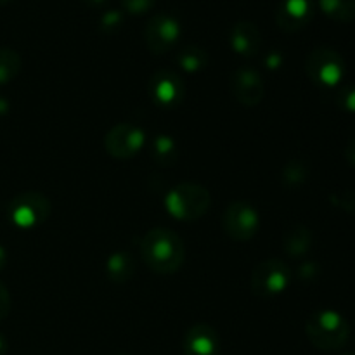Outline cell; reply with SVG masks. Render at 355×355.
<instances>
[{"label":"cell","mask_w":355,"mask_h":355,"mask_svg":"<svg viewBox=\"0 0 355 355\" xmlns=\"http://www.w3.org/2000/svg\"><path fill=\"white\" fill-rule=\"evenodd\" d=\"M141 255L146 266L156 274L168 276L177 272L186 260V246L172 229H153L142 238Z\"/></svg>","instance_id":"obj_1"},{"label":"cell","mask_w":355,"mask_h":355,"mask_svg":"<svg viewBox=\"0 0 355 355\" xmlns=\"http://www.w3.org/2000/svg\"><path fill=\"white\" fill-rule=\"evenodd\" d=\"M305 333L315 349L333 352V350H340L347 343L350 326L338 312L321 311L307 319Z\"/></svg>","instance_id":"obj_2"},{"label":"cell","mask_w":355,"mask_h":355,"mask_svg":"<svg viewBox=\"0 0 355 355\" xmlns=\"http://www.w3.org/2000/svg\"><path fill=\"white\" fill-rule=\"evenodd\" d=\"M166 210L172 217L182 222H193L210 210V193L198 184H179L165 198Z\"/></svg>","instance_id":"obj_3"},{"label":"cell","mask_w":355,"mask_h":355,"mask_svg":"<svg viewBox=\"0 0 355 355\" xmlns=\"http://www.w3.org/2000/svg\"><path fill=\"white\" fill-rule=\"evenodd\" d=\"M305 71L314 83L321 87H336L345 75V62L336 51L319 47L309 54Z\"/></svg>","instance_id":"obj_4"},{"label":"cell","mask_w":355,"mask_h":355,"mask_svg":"<svg viewBox=\"0 0 355 355\" xmlns=\"http://www.w3.org/2000/svg\"><path fill=\"white\" fill-rule=\"evenodd\" d=\"M51 215V201L40 193H23L9 205V217L17 227L30 229L44 224Z\"/></svg>","instance_id":"obj_5"},{"label":"cell","mask_w":355,"mask_h":355,"mask_svg":"<svg viewBox=\"0 0 355 355\" xmlns=\"http://www.w3.org/2000/svg\"><path fill=\"white\" fill-rule=\"evenodd\" d=\"M290 283V269L277 259L263 260L255 267L252 274L253 293L262 298L276 297L283 293Z\"/></svg>","instance_id":"obj_6"},{"label":"cell","mask_w":355,"mask_h":355,"mask_svg":"<svg viewBox=\"0 0 355 355\" xmlns=\"http://www.w3.org/2000/svg\"><path fill=\"white\" fill-rule=\"evenodd\" d=\"M222 225L229 238L236 241H248L257 234L260 225L259 214L246 203H231L224 211Z\"/></svg>","instance_id":"obj_7"},{"label":"cell","mask_w":355,"mask_h":355,"mask_svg":"<svg viewBox=\"0 0 355 355\" xmlns=\"http://www.w3.org/2000/svg\"><path fill=\"white\" fill-rule=\"evenodd\" d=\"M144 132L130 123H118L111 128L104 139V148L113 158L128 159L144 148Z\"/></svg>","instance_id":"obj_8"},{"label":"cell","mask_w":355,"mask_h":355,"mask_svg":"<svg viewBox=\"0 0 355 355\" xmlns=\"http://www.w3.org/2000/svg\"><path fill=\"white\" fill-rule=\"evenodd\" d=\"M180 37V24L168 14H158L148 21L144 28L146 45L155 54H165Z\"/></svg>","instance_id":"obj_9"},{"label":"cell","mask_w":355,"mask_h":355,"mask_svg":"<svg viewBox=\"0 0 355 355\" xmlns=\"http://www.w3.org/2000/svg\"><path fill=\"white\" fill-rule=\"evenodd\" d=\"M231 90L236 101L243 104V106L253 107L263 99V80L257 69L252 66H241L236 69L231 76Z\"/></svg>","instance_id":"obj_10"},{"label":"cell","mask_w":355,"mask_h":355,"mask_svg":"<svg viewBox=\"0 0 355 355\" xmlns=\"http://www.w3.org/2000/svg\"><path fill=\"white\" fill-rule=\"evenodd\" d=\"M149 94L158 106L175 107L184 97V83L177 73L159 69L149 80Z\"/></svg>","instance_id":"obj_11"},{"label":"cell","mask_w":355,"mask_h":355,"mask_svg":"<svg viewBox=\"0 0 355 355\" xmlns=\"http://www.w3.org/2000/svg\"><path fill=\"white\" fill-rule=\"evenodd\" d=\"M312 0H283L277 7L276 23L284 31H298L311 21Z\"/></svg>","instance_id":"obj_12"},{"label":"cell","mask_w":355,"mask_h":355,"mask_svg":"<svg viewBox=\"0 0 355 355\" xmlns=\"http://www.w3.org/2000/svg\"><path fill=\"white\" fill-rule=\"evenodd\" d=\"M220 340L217 331L208 324H196L187 331L184 338L186 355H218Z\"/></svg>","instance_id":"obj_13"},{"label":"cell","mask_w":355,"mask_h":355,"mask_svg":"<svg viewBox=\"0 0 355 355\" xmlns=\"http://www.w3.org/2000/svg\"><path fill=\"white\" fill-rule=\"evenodd\" d=\"M231 47L239 55H246V58L259 54L260 47H262L260 30L252 21H239L231 30Z\"/></svg>","instance_id":"obj_14"},{"label":"cell","mask_w":355,"mask_h":355,"mask_svg":"<svg viewBox=\"0 0 355 355\" xmlns=\"http://www.w3.org/2000/svg\"><path fill=\"white\" fill-rule=\"evenodd\" d=\"M106 272H107V277H110L111 281H116V283H125V281H128L132 276H134L135 262L132 260V257L128 255V253L118 252L107 259Z\"/></svg>","instance_id":"obj_15"},{"label":"cell","mask_w":355,"mask_h":355,"mask_svg":"<svg viewBox=\"0 0 355 355\" xmlns=\"http://www.w3.org/2000/svg\"><path fill=\"white\" fill-rule=\"evenodd\" d=\"M151 156L158 165L172 166L179 158L177 144L168 135H158L151 141Z\"/></svg>","instance_id":"obj_16"},{"label":"cell","mask_w":355,"mask_h":355,"mask_svg":"<svg viewBox=\"0 0 355 355\" xmlns=\"http://www.w3.org/2000/svg\"><path fill=\"white\" fill-rule=\"evenodd\" d=\"M322 12L338 23H350L355 19V0H319Z\"/></svg>","instance_id":"obj_17"},{"label":"cell","mask_w":355,"mask_h":355,"mask_svg":"<svg viewBox=\"0 0 355 355\" xmlns=\"http://www.w3.org/2000/svg\"><path fill=\"white\" fill-rule=\"evenodd\" d=\"M283 243L284 248H286V252L290 253V255L298 257L311 248L312 234L309 229L304 227V225H295L290 231H286Z\"/></svg>","instance_id":"obj_18"},{"label":"cell","mask_w":355,"mask_h":355,"mask_svg":"<svg viewBox=\"0 0 355 355\" xmlns=\"http://www.w3.org/2000/svg\"><path fill=\"white\" fill-rule=\"evenodd\" d=\"M21 66H23L21 55L14 49H0V85L12 82L21 71Z\"/></svg>","instance_id":"obj_19"},{"label":"cell","mask_w":355,"mask_h":355,"mask_svg":"<svg viewBox=\"0 0 355 355\" xmlns=\"http://www.w3.org/2000/svg\"><path fill=\"white\" fill-rule=\"evenodd\" d=\"M177 61H179L180 68L186 69V71H200L207 64V52L196 45H187L186 49L179 52Z\"/></svg>","instance_id":"obj_20"},{"label":"cell","mask_w":355,"mask_h":355,"mask_svg":"<svg viewBox=\"0 0 355 355\" xmlns=\"http://www.w3.org/2000/svg\"><path fill=\"white\" fill-rule=\"evenodd\" d=\"M156 0H121V6L127 12L130 14H146L149 9H153Z\"/></svg>","instance_id":"obj_21"},{"label":"cell","mask_w":355,"mask_h":355,"mask_svg":"<svg viewBox=\"0 0 355 355\" xmlns=\"http://www.w3.org/2000/svg\"><path fill=\"white\" fill-rule=\"evenodd\" d=\"M338 104L345 111L355 113V87H349V89L342 90V94L338 97Z\"/></svg>","instance_id":"obj_22"},{"label":"cell","mask_w":355,"mask_h":355,"mask_svg":"<svg viewBox=\"0 0 355 355\" xmlns=\"http://www.w3.org/2000/svg\"><path fill=\"white\" fill-rule=\"evenodd\" d=\"M10 312V295L9 291H7L6 284L0 281V321H3V319L9 315Z\"/></svg>","instance_id":"obj_23"},{"label":"cell","mask_w":355,"mask_h":355,"mask_svg":"<svg viewBox=\"0 0 355 355\" xmlns=\"http://www.w3.org/2000/svg\"><path fill=\"white\" fill-rule=\"evenodd\" d=\"M121 19H123V16H121L118 10H110V12H106L103 16V21H101V24H103L104 30H114V28L120 26Z\"/></svg>","instance_id":"obj_24"},{"label":"cell","mask_w":355,"mask_h":355,"mask_svg":"<svg viewBox=\"0 0 355 355\" xmlns=\"http://www.w3.org/2000/svg\"><path fill=\"white\" fill-rule=\"evenodd\" d=\"M347 158H349V162L352 165H355V137H352V141L347 146Z\"/></svg>","instance_id":"obj_25"},{"label":"cell","mask_w":355,"mask_h":355,"mask_svg":"<svg viewBox=\"0 0 355 355\" xmlns=\"http://www.w3.org/2000/svg\"><path fill=\"white\" fill-rule=\"evenodd\" d=\"M83 2L87 3V6H103L104 2H106V0H83Z\"/></svg>","instance_id":"obj_26"},{"label":"cell","mask_w":355,"mask_h":355,"mask_svg":"<svg viewBox=\"0 0 355 355\" xmlns=\"http://www.w3.org/2000/svg\"><path fill=\"white\" fill-rule=\"evenodd\" d=\"M3 266H6V252H3V248L0 246V269H2Z\"/></svg>","instance_id":"obj_27"},{"label":"cell","mask_w":355,"mask_h":355,"mask_svg":"<svg viewBox=\"0 0 355 355\" xmlns=\"http://www.w3.org/2000/svg\"><path fill=\"white\" fill-rule=\"evenodd\" d=\"M6 352V340H3V336L0 335V355Z\"/></svg>","instance_id":"obj_28"},{"label":"cell","mask_w":355,"mask_h":355,"mask_svg":"<svg viewBox=\"0 0 355 355\" xmlns=\"http://www.w3.org/2000/svg\"><path fill=\"white\" fill-rule=\"evenodd\" d=\"M9 2H12V0H0V7L6 6V3H9Z\"/></svg>","instance_id":"obj_29"},{"label":"cell","mask_w":355,"mask_h":355,"mask_svg":"<svg viewBox=\"0 0 355 355\" xmlns=\"http://www.w3.org/2000/svg\"><path fill=\"white\" fill-rule=\"evenodd\" d=\"M343 355H355V352H349V354H343Z\"/></svg>","instance_id":"obj_30"},{"label":"cell","mask_w":355,"mask_h":355,"mask_svg":"<svg viewBox=\"0 0 355 355\" xmlns=\"http://www.w3.org/2000/svg\"><path fill=\"white\" fill-rule=\"evenodd\" d=\"M118 355H125V354H118Z\"/></svg>","instance_id":"obj_31"}]
</instances>
